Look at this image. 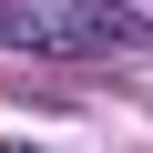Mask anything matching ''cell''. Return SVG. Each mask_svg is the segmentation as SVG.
<instances>
[{
    "label": "cell",
    "instance_id": "1",
    "mask_svg": "<svg viewBox=\"0 0 153 153\" xmlns=\"http://www.w3.org/2000/svg\"><path fill=\"white\" fill-rule=\"evenodd\" d=\"M0 31H10L21 51H51V61H102V51H123V21L71 10V0H10Z\"/></svg>",
    "mask_w": 153,
    "mask_h": 153
}]
</instances>
